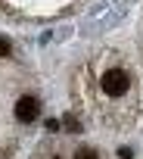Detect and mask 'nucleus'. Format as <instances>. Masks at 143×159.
I'll use <instances>...</instances> for the list:
<instances>
[{
    "instance_id": "nucleus-1",
    "label": "nucleus",
    "mask_w": 143,
    "mask_h": 159,
    "mask_svg": "<svg viewBox=\"0 0 143 159\" xmlns=\"http://www.w3.org/2000/svg\"><path fill=\"white\" fill-rule=\"evenodd\" d=\"M100 88L106 97H121L128 88H131V75L121 72V69H109L103 78H100Z\"/></svg>"
},
{
    "instance_id": "nucleus-2",
    "label": "nucleus",
    "mask_w": 143,
    "mask_h": 159,
    "mask_svg": "<svg viewBox=\"0 0 143 159\" xmlns=\"http://www.w3.org/2000/svg\"><path fill=\"white\" fill-rule=\"evenodd\" d=\"M37 112H41V103L34 97H19L16 100V119L19 122H34Z\"/></svg>"
},
{
    "instance_id": "nucleus-5",
    "label": "nucleus",
    "mask_w": 143,
    "mask_h": 159,
    "mask_svg": "<svg viewBox=\"0 0 143 159\" xmlns=\"http://www.w3.org/2000/svg\"><path fill=\"white\" fill-rule=\"evenodd\" d=\"M65 125H68V128H72V131H78V128H81V125H78V119H72V116H68V119H65Z\"/></svg>"
},
{
    "instance_id": "nucleus-4",
    "label": "nucleus",
    "mask_w": 143,
    "mask_h": 159,
    "mask_svg": "<svg viewBox=\"0 0 143 159\" xmlns=\"http://www.w3.org/2000/svg\"><path fill=\"white\" fill-rule=\"evenodd\" d=\"M0 56H10V41L0 38Z\"/></svg>"
},
{
    "instance_id": "nucleus-3",
    "label": "nucleus",
    "mask_w": 143,
    "mask_h": 159,
    "mask_svg": "<svg viewBox=\"0 0 143 159\" xmlns=\"http://www.w3.org/2000/svg\"><path fill=\"white\" fill-rule=\"evenodd\" d=\"M75 159H97V153H93V150H78Z\"/></svg>"
}]
</instances>
